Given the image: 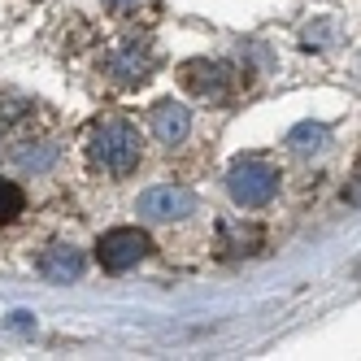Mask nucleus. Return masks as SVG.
Segmentation results:
<instances>
[{
	"instance_id": "8",
	"label": "nucleus",
	"mask_w": 361,
	"mask_h": 361,
	"mask_svg": "<svg viewBox=\"0 0 361 361\" xmlns=\"http://www.w3.org/2000/svg\"><path fill=\"white\" fill-rule=\"evenodd\" d=\"M35 266H39V274L48 283H74L83 274V252L70 248V244H53V248H44V257Z\"/></svg>"
},
{
	"instance_id": "1",
	"label": "nucleus",
	"mask_w": 361,
	"mask_h": 361,
	"mask_svg": "<svg viewBox=\"0 0 361 361\" xmlns=\"http://www.w3.org/2000/svg\"><path fill=\"white\" fill-rule=\"evenodd\" d=\"M140 131L131 122H122V118H105V122H96L92 126V135H87V161L92 170L100 174H109V178H126L135 166H140Z\"/></svg>"
},
{
	"instance_id": "12",
	"label": "nucleus",
	"mask_w": 361,
	"mask_h": 361,
	"mask_svg": "<svg viewBox=\"0 0 361 361\" xmlns=\"http://www.w3.org/2000/svg\"><path fill=\"white\" fill-rule=\"evenodd\" d=\"M222 235H231V248L235 252H252L257 244H262V231L257 226H222Z\"/></svg>"
},
{
	"instance_id": "11",
	"label": "nucleus",
	"mask_w": 361,
	"mask_h": 361,
	"mask_svg": "<svg viewBox=\"0 0 361 361\" xmlns=\"http://www.w3.org/2000/svg\"><path fill=\"white\" fill-rule=\"evenodd\" d=\"M22 214H27V196L13 178H0V226H13Z\"/></svg>"
},
{
	"instance_id": "5",
	"label": "nucleus",
	"mask_w": 361,
	"mask_h": 361,
	"mask_svg": "<svg viewBox=\"0 0 361 361\" xmlns=\"http://www.w3.org/2000/svg\"><path fill=\"white\" fill-rule=\"evenodd\" d=\"M105 74L118 83V87H144L148 74H152V53L144 39H126L118 53L105 57Z\"/></svg>"
},
{
	"instance_id": "13",
	"label": "nucleus",
	"mask_w": 361,
	"mask_h": 361,
	"mask_svg": "<svg viewBox=\"0 0 361 361\" xmlns=\"http://www.w3.org/2000/svg\"><path fill=\"white\" fill-rule=\"evenodd\" d=\"M331 35H335L331 22H314V27H305V48H326Z\"/></svg>"
},
{
	"instance_id": "6",
	"label": "nucleus",
	"mask_w": 361,
	"mask_h": 361,
	"mask_svg": "<svg viewBox=\"0 0 361 361\" xmlns=\"http://www.w3.org/2000/svg\"><path fill=\"white\" fill-rule=\"evenodd\" d=\"M178 83L200 100H222L231 87V70L222 61H183L178 66Z\"/></svg>"
},
{
	"instance_id": "3",
	"label": "nucleus",
	"mask_w": 361,
	"mask_h": 361,
	"mask_svg": "<svg viewBox=\"0 0 361 361\" xmlns=\"http://www.w3.org/2000/svg\"><path fill=\"white\" fill-rule=\"evenodd\" d=\"M148 235L140 226H114V231H105V235L96 240V262L105 266L109 274H122V270H131V266H140L144 257H148Z\"/></svg>"
},
{
	"instance_id": "7",
	"label": "nucleus",
	"mask_w": 361,
	"mask_h": 361,
	"mask_svg": "<svg viewBox=\"0 0 361 361\" xmlns=\"http://www.w3.org/2000/svg\"><path fill=\"white\" fill-rule=\"evenodd\" d=\"M152 135H157V144H166V148H178L192 135V109L178 105V100H161V105L152 109Z\"/></svg>"
},
{
	"instance_id": "14",
	"label": "nucleus",
	"mask_w": 361,
	"mask_h": 361,
	"mask_svg": "<svg viewBox=\"0 0 361 361\" xmlns=\"http://www.w3.org/2000/svg\"><path fill=\"white\" fill-rule=\"evenodd\" d=\"M105 5H109L118 18H131V13H140V9L148 5V0H105Z\"/></svg>"
},
{
	"instance_id": "4",
	"label": "nucleus",
	"mask_w": 361,
	"mask_h": 361,
	"mask_svg": "<svg viewBox=\"0 0 361 361\" xmlns=\"http://www.w3.org/2000/svg\"><path fill=\"white\" fill-rule=\"evenodd\" d=\"M135 214L148 218V222H178V218L196 214V196H192L188 188H174V183L148 188V192L140 196V204H135Z\"/></svg>"
},
{
	"instance_id": "10",
	"label": "nucleus",
	"mask_w": 361,
	"mask_h": 361,
	"mask_svg": "<svg viewBox=\"0 0 361 361\" xmlns=\"http://www.w3.org/2000/svg\"><path fill=\"white\" fill-rule=\"evenodd\" d=\"M57 157H61V148L48 144V140H22V144H13V161H18V170H35V174H44V170L57 166Z\"/></svg>"
},
{
	"instance_id": "2",
	"label": "nucleus",
	"mask_w": 361,
	"mask_h": 361,
	"mask_svg": "<svg viewBox=\"0 0 361 361\" xmlns=\"http://www.w3.org/2000/svg\"><path fill=\"white\" fill-rule=\"evenodd\" d=\"M226 192L240 209H266L279 196V170L266 157H240L226 170Z\"/></svg>"
},
{
	"instance_id": "9",
	"label": "nucleus",
	"mask_w": 361,
	"mask_h": 361,
	"mask_svg": "<svg viewBox=\"0 0 361 361\" xmlns=\"http://www.w3.org/2000/svg\"><path fill=\"white\" fill-rule=\"evenodd\" d=\"M288 148L296 152V157H322V152L331 148V131L322 122H296L288 131Z\"/></svg>"
}]
</instances>
